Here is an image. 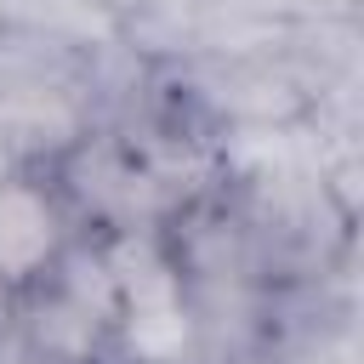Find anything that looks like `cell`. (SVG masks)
<instances>
[{
	"instance_id": "cell-1",
	"label": "cell",
	"mask_w": 364,
	"mask_h": 364,
	"mask_svg": "<svg viewBox=\"0 0 364 364\" xmlns=\"http://www.w3.org/2000/svg\"><path fill=\"white\" fill-rule=\"evenodd\" d=\"M108 284H114V318L108 330L119 336L131 364H182L193 347V307L182 290V267L154 245V239H125L114 256H102Z\"/></svg>"
},
{
	"instance_id": "cell-2",
	"label": "cell",
	"mask_w": 364,
	"mask_h": 364,
	"mask_svg": "<svg viewBox=\"0 0 364 364\" xmlns=\"http://www.w3.org/2000/svg\"><path fill=\"white\" fill-rule=\"evenodd\" d=\"M74 250V210L40 171H0V290L34 296Z\"/></svg>"
},
{
	"instance_id": "cell-3",
	"label": "cell",
	"mask_w": 364,
	"mask_h": 364,
	"mask_svg": "<svg viewBox=\"0 0 364 364\" xmlns=\"http://www.w3.org/2000/svg\"><path fill=\"white\" fill-rule=\"evenodd\" d=\"M6 307H11V296H6V290H0V313H6Z\"/></svg>"
}]
</instances>
